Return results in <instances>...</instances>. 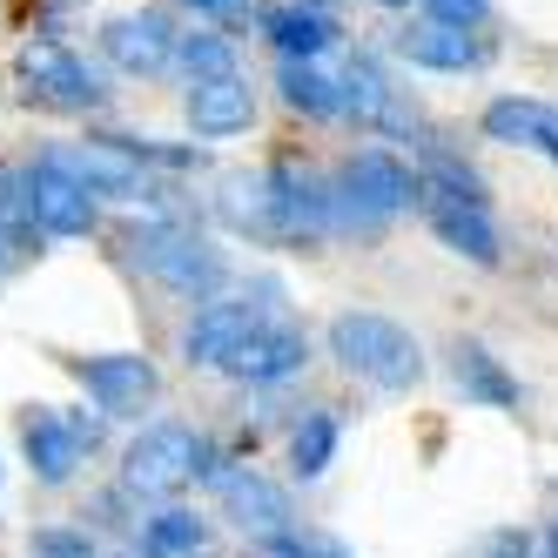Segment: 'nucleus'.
<instances>
[{"label":"nucleus","mask_w":558,"mask_h":558,"mask_svg":"<svg viewBox=\"0 0 558 558\" xmlns=\"http://www.w3.org/2000/svg\"><path fill=\"white\" fill-rule=\"evenodd\" d=\"M129 256L142 276H155L162 290L189 296V303H216V290L229 283V256L209 243V235H195L189 222H142L129 229Z\"/></svg>","instance_id":"f257e3e1"},{"label":"nucleus","mask_w":558,"mask_h":558,"mask_svg":"<svg viewBox=\"0 0 558 558\" xmlns=\"http://www.w3.org/2000/svg\"><path fill=\"white\" fill-rule=\"evenodd\" d=\"M330 356H337L350 377H364L377 390H411L424 377L417 337L397 324V316H377V310H343V316H330Z\"/></svg>","instance_id":"f03ea898"},{"label":"nucleus","mask_w":558,"mask_h":558,"mask_svg":"<svg viewBox=\"0 0 558 558\" xmlns=\"http://www.w3.org/2000/svg\"><path fill=\"white\" fill-rule=\"evenodd\" d=\"M330 203L343 235H377L390 216H404L417 203V175L397 162L390 148H356L350 162L330 175Z\"/></svg>","instance_id":"7ed1b4c3"},{"label":"nucleus","mask_w":558,"mask_h":558,"mask_svg":"<svg viewBox=\"0 0 558 558\" xmlns=\"http://www.w3.org/2000/svg\"><path fill=\"white\" fill-rule=\"evenodd\" d=\"M14 88L27 108H48V114H101L108 88H101V68H88L68 41L54 34H34L14 54Z\"/></svg>","instance_id":"20e7f679"},{"label":"nucleus","mask_w":558,"mask_h":558,"mask_svg":"<svg viewBox=\"0 0 558 558\" xmlns=\"http://www.w3.org/2000/svg\"><path fill=\"white\" fill-rule=\"evenodd\" d=\"M48 162L82 182L95 203H142V195H155V175H148V155L129 142V135H82V142H48L41 148Z\"/></svg>","instance_id":"39448f33"},{"label":"nucleus","mask_w":558,"mask_h":558,"mask_svg":"<svg viewBox=\"0 0 558 558\" xmlns=\"http://www.w3.org/2000/svg\"><path fill=\"white\" fill-rule=\"evenodd\" d=\"M203 471H209V445L189 424H148L122 451V492L129 498H175Z\"/></svg>","instance_id":"423d86ee"},{"label":"nucleus","mask_w":558,"mask_h":558,"mask_svg":"<svg viewBox=\"0 0 558 558\" xmlns=\"http://www.w3.org/2000/svg\"><path fill=\"white\" fill-rule=\"evenodd\" d=\"M95 445H101V424H95V417L48 411V404H34V411L21 417V451H27V464H34V477H41V485H68Z\"/></svg>","instance_id":"0eeeda50"},{"label":"nucleus","mask_w":558,"mask_h":558,"mask_svg":"<svg viewBox=\"0 0 558 558\" xmlns=\"http://www.w3.org/2000/svg\"><path fill=\"white\" fill-rule=\"evenodd\" d=\"M269 175V216H276V243H324L337 229V203H330V182L303 169V162H276Z\"/></svg>","instance_id":"6e6552de"},{"label":"nucleus","mask_w":558,"mask_h":558,"mask_svg":"<svg viewBox=\"0 0 558 558\" xmlns=\"http://www.w3.org/2000/svg\"><path fill=\"white\" fill-rule=\"evenodd\" d=\"M68 371H74V384L95 397L101 417H142L155 397H162V377H155V364H148V356H135V350L68 356Z\"/></svg>","instance_id":"1a4fd4ad"},{"label":"nucleus","mask_w":558,"mask_h":558,"mask_svg":"<svg viewBox=\"0 0 558 558\" xmlns=\"http://www.w3.org/2000/svg\"><path fill=\"white\" fill-rule=\"evenodd\" d=\"M95 41H101V61H114L122 74H169L175 54H182V34L162 8H135V14H108L95 27Z\"/></svg>","instance_id":"9d476101"},{"label":"nucleus","mask_w":558,"mask_h":558,"mask_svg":"<svg viewBox=\"0 0 558 558\" xmlns=\"http://www.w3.org/2000/svg\"><path fill=\"white\" fill-rule=\"evenodd\" d=\"M21 189H27V209H34V229H41V235H95L101 203H95L82 182H68L48 155L21 162Z\"/></svg>","instance_id":"9b49d317"},{"label":"nucleus","mask_w":558,"mask_h":558,"mask_svg":"<svg viewBox=\"0 0 558 558\" xmlns=\"http://www.w3.org/2000/svg\"><path fill=\"white\" fill-rule=\"evenodd\" d=\"M209 477H216V498H222V511L235 518V532H250V538H290V498H283V485H269L263 471H250V464H209Z\"/></svg>","instance_id":"f8f14e48"},{"label":"nucleus","mask_w":558,"mask_h":558,"mask_svg":"<svg viewBox=\"0 0 558 558\" xmlns=\"http://www.w3.org/2000/svg\"><path fill=\"white\" fill-rule=\"evenodd\" d=\"M417 216L430 222V235L445 250H458V256H471V263H498V229H492V209H477V203H464V195H451V189H437V182H417Z\"/></svg>","instance_id":"ddd939ff"},{"label":"nucleus","mask_w":558,"mask_h":558,"mask_svg":"<svg viewBox=\"0 0 558 558\" xmlns=\"http://www.w3.org/2000/svg\"><path fill=\"white\" fill-rule=\"evenodd\" d=\"M256 330H263V310L250 296L203 303V310L189 316V330H182V356H189V364H203V371H229V356L243 350Z\"/></svg>","instance_id":"4468645a"},{"label":"nucleus","mask_w":558,"mask_h":558,"mask_svg":"<svg viewBox=\"0 0 558 558\" xmlns=\"http://www.w3.org/2000/svg\"><path fill=\"white\" fill-rule=\"evenodd\" d=\"M182 114H189V129L203 135V142H229V135H243L256 122V95H250L243 74H222V82H189Z\"/></svg>","instance_id":"2eb2a0df"},{"label":"nucleus","mask_w":558,"mask_h":558,"mask_svg":"<svg viewBox=\"0 0 558 558\" xmlns=\"http://www.w3.org/2000/svg\"><path fill=\"white\" fill-rule=\"evenodd\" d=\"M397 54H404L411 68H430V74H464V68H485L492 61V48L477 41V34L437 27V21H411L404 34H397Z\"/></svg>","instance_id":"dca6fc26"},{"label":"nucleus","mask_w":558,"mask_h":558,"mask_svg":"<svg viewBox=\"0 0 558 558\" xmlns=\"http://www.w3.org/2000/svg\"><path fill=\"white\" fill-rule=\"evenodd\" d=\"M303 364H310V337L290 330V324H263L243 350L229 356V377H235V384H283V377H296Z\"/></svg>","instance_id":"f3484780"},{"label":"nucleus","mask_w":558,"mask_h":558,"mask_svg":"<svg viewBox=\"0 0 558 558\" xmlns=\"http://www.w3.org/2000/svg\"><path fill=\"white\" fill-rule=\"evenodd\" d=\"M343 114L356 129H404V108H397V88L377 54H350L343 61Z\"/></svg>","instance_id":"a211bd4d"},{"label":"nucleus","mask_w":558,"mask_h":558,"mask_svg":"<svg viewBox=\"0 0 558 558\" xmlns=\"http://www.w3.org/2000/svg\"><path fill=\"white\" fill-rule=\"evenodd\" d=\"M263 34H269V48L283 61H324V48L337 41V21L324 8H310V0H290V8L263 14Z\"/></svg>","instance_id":"6ab92c4d"},{"label":"nucleus","mask_w":558,"mask_h":558,"mask_svg":"<svg viewBox=\"0 0 558 558\" xmlns=\"http://www.w3.org/2000/svg\"><path fill=\"white\" fill-rule=\"evenodd\" d=\"M485 135L492 142H511V148H558V108L551 101H532V95H505L485 108Z\"/></svg>","instance_id":"aec40b11"},{"label":"nucleus","mask_w":558,"mask_h":558,"mask_svg":"<svg viewBox=\"0 0 558 558\" xmlns=\"http://www.w3.org/2000/svg\"><path fill=\"white\" fill-rule=\"evenodd\" d=\"M216 216L235 229V235H256V243H276V216H269V175H222L216 189Z\"/></svg>","instance_id":"412c9836"},{"label":"nucleus","mask_w":558,"mask_h":558,"mask_svg":"<svg viewBox=\"0 0 558 558\" xmlns=\"http://www.w3.org/2000/svg\"><path fill=\"white\" fill-rule=\"evenodd\" d=\"M276 88H283V101L296 114H310V122L343 114V74H330L324 61H283L276 68Z\"/></svg>","instance_id":"4be33fe9"},{"label":"nucleus","mask_w":558,"mask_h":558,"mask_svg":"<svg viewBox=\"0 0 558 558\" xmlns=\"http://www.w3.org/2000/svg\"><path fill=\"white\" fill-rule=\"evenodd\" d=\"M451 377H458V390L471 397V404H492V411L518 404V384L498 371V356H492L485 343H458V350H451Z\"/></svg>","instance_id":"5701e85b"},{"label":"nucleus","mask_w":558,"mask_h":558,"mask_svg":"<svg viewBox=\"0 0 558 558\" xmlns=\"http://www.w3.org/2000/svg\"><path fill=\"white\" fill-rule=\"evenodd\" d=\"M142 558H203V518L169 505L142 525Z\"/></svg>","instance_id":"b1692460"},{"label":"nucleus","mask_w":558,"mask_h":558,"mask_svg":"<svg viewBox=\"0 0 558 558\" xmlns=\"http://www.w3.org/2000/svg\"><path fill=\"white\" fill-rule=\"evenodd\" d=\"M175 68L189 74V82H222V74H235V41L222 27H195V34H182Z\"/></svg>","instance_id":"393cba45"},{"label":"nucleus","mask_w":558,"mask_h":558,"mask_svg":"<svg viewBox=\"0 0 558 558\" xmlns=\"http://www.w3.org/2000/svg\"><path fill=\"white\" fill-rule=\"evenodd\" d=\"M337 458V417L330 411H303V424L290 430V464L296 477H324Z\"/></svg>","instance_id":"a878e982"},{"label":"nucleus","mask_w":558,"mask_h":558,"mask_svg":"<svg viewBox=\"0 0 558 558\" xmlns=\"http://www.w3.org/2000/svg\"><path fill=\"white\" fill-rule=\"evenodd\" d=\"M0 243L14 256H27L41 243V229H34V209H27V189H21V169H0Z\"/></svg>","instance_id":"bb28decb"},{"label":"nucleus","mask_w":558,"mask_h":558,"mask_svg":"<svg viewBox=\"0 0 558 558\" xmlns=\"http://www.w3.org/2000/svg\"><path fill=\"white\" fill-rule=\"evenodd\" d=\"M492 14V0H424V21H437V27H477V21H485Z\"/></svg>","instance_id":"cd10ccee"},{"label":"nucleus","mask_w":558,"mask_h":558,"mask_svg":"<svg viewBox=\"0 0 558 558\" xmlns=\"http://www.w3.org/2000/svg\"><path fill=\"white\" fill-rule=\"evenodd\" d=\"M34 551H41V558H95L88 551V532H41V538H34Z\"/></svg>","instance_id":"c85d7f7f"},{"label":"nucleus","mask_w":558,"mask_h":558,"mask_svg":"<svg viewBox=\"0 0 558 558\" xmlns=\"http://www.w3.org/2000/svg\"><path fill=\"white\" fill-rule=\"evenodd\" d=\"M189 14H209V21H229V14H243V0H182Z\"/></svg>","instance_id":"c756f323"},{"label":"nucleus","mask_w":558,"mask_h":558,"mask_svg":"<svg viewBox=\"0 0 558 558\" xmlns=\"http://www.w3.org/2000/svg\"><path fill=\"white\" fill-rule=\"evenodd\" d=\"M256 558H310V545H303V538H269Z\"/></svg>","instance_id":"7c9ffc66"},{"label":"nucleus","mask_w":558,"mask_h":558,"mask_svg":"<svg viewBox=\"0 0 558 558\" xmlns=\"http://www.w3.org/2000/svg\"><path fill=\"white\" fill-rule=\"evenodd\" d=\"M310 558H350L343 545H310Z\"/></svg>","instance_id":"2f4dec72"},{"label":"nucleus","mask_w":558,"mask_h":558,"mask_svg":"<svg viewBox=\"0 0 558 558\" xmlns=\"http://www.w3.org/2000/svg\"><path fill=\"white\" fill-rule=\"evenodd\" d=\"M545 558H558V525H551V532H545Z\"/></svg>","instance_id":"473e14b6"},{"label":"nucleus","mask_w":558,"mask_h":558,"mask_svg":"<svg viewBox=\"0 0 558 558\" xmlns=\"http://www.w3.org/2000/svg\"><path fill=\"white\" fill-rule=\"evenodd\" d=\"M8 263H14V250H8V243H0V276H8Z\"/></svg>","instance_id":"72a5a7b5"},{"label":"nucleus","mask_w":558,"mask_h":558,"mask_svg":"<svg viewBox=\"0 0 558 558\" xmlns=\"http://www.w3.org/2000/svg\"><path fill=\"white\" fill-rule=\"evenodd\" d=\"M377 8H411V0H377Z\"/></svg>","instance_id":"f704fd0d"},{"label":"nucleus","mask_w":558,"mask_h":558,"mask_svg":"<svg viewBox=\"0 0 558 558\" xmlns=\"http://www.w3.org/2000/svg\"><path fill=\"white\" fill-rule=\"evenodd\" d=\"M310 8H316V0H310Z\"/></svg>","instance_id":"c9c22d12"}]
</instances>
